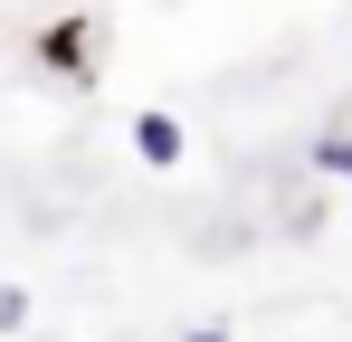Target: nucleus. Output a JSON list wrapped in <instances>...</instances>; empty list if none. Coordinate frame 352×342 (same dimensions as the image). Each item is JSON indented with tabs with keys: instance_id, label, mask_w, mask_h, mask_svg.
<instances>
[{
	"instance_id": "nucleus-2",
	"label": "nucleus",
	"mask_w": 352,
	"mask_h": 342,
	"mask_svg": "<svg viewBox=\"0 0 352 342\" xmlns=\"http://www.w3.org/2000/svg\"><path fill=\"white\" fill-rule=\"evenodd\" d=\"M86 38H96L86 19H48V29H38V57H48V67H67V76H86Z\"/></svg>"
},
{
	"instance_id": "nucleus-1",
	"label": "nucleus",
	"mask_w": 352,
	"mask_h": 342,
	"mask_svg": "<svg viewBox=\"0 0 352 342\" xmlns=\"http://www.w3.org/2000/svg\"><path fill=\"white\" fill-rule=\"evenodd\" d=\"M133 152H143V171H172L181 152H190V133H181V114L143 105V114H133Z\"/></svg>"
},
{
	"instance_id": "nucleus-3",
	"label": "nucleus",
	"mask_w": 352,
	"mask_h": 342,
	"mask_svg": "<svg viewBox=\"0 0 352 342\" xmlns=\"http://www.w3.org/2000/svg\"><path fill=\"white\" fill-rule=\"evenodd\" d=\"M314 171H333V181H352V133H314Z\"/></svg>"
},
{
	"instance_id": "nucleus-4",
	"label": "nucleus",
	"mask_w": 352,
	"mask_h": 342,
	"mask_svg": "<svg viewBox=\"0 0 352 342\" xmlns=\"http://www.w3.org/2000/svg\"><path fill=\"white\" fill-rule=\"evenodd\" d=\"M19 323H29V285L0 276V333H19Z\"/></svg>"
},
{
	"instance_id": "nucleus-5",
	"label": "nucleus",
	"mask_w": 352,
	"mask_h": 342,
	"mask_svg": "<svg viewBox=\"0 0 352 342\" xmlns=\"http://www.w3.org/2000/svg\"><path fill=\"white\" fill-rule=\"evenodd\" d=\"M181 342H238V333H229V323H190Z\"/></svg>"
}]
</instances>
